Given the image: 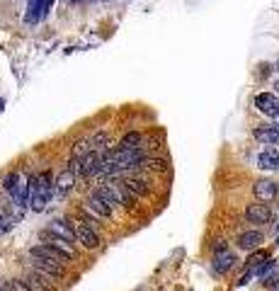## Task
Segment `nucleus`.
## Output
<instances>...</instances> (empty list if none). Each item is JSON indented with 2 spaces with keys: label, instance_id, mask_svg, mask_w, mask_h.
I'll return each mask as SVG.
<instances>
[{
  "label": "nucleus",
  "instance_id": "473e14b6",
  "mask_svg": "<svg viewBox=\"0 0 279 291\" xmlns=\"http://www.w3.org/2000/svg\"><path fill=\"white\" fill-rule=\"evenodd\" d=\"M0 235H2V231H0Z\"/></svg>",
  "mask_w": 279,
  "mask_h": 291
},
{
  "label": "nucleus",
  "instance_id": "2eb2a0df",
  "mask_svg": "<svg viewBox=\"0 0 279 291\" xmlns=\"http://www.w3.org/2000/svg\"><path fill=\"white\" fill-rule=\"evenodd\" d=\"M46 231L51 233V235H58V238H63V240H76V231H73V223L71 221H66V218H56L51 221V226L46 228Z\"/></svg>",
  "mask_w": 279,
  "mask_h": 291
},
{
  "label": "nucleus",
  "instance_id": "412c9836",
  "mask_svg": "<svg viewBox=\"0 0 279 291\" xmlns=\"http://www.w3.org/2000/svg\"><path fill=\"white\" fill-rule=\"evenodd\" d=\"M92 148H90V139H80V141H76L73 146V150H71V158H83L85 153H90Z\"/></svg>",
  "mask_w": 279,
  "mask_h": 291
},
{
  "label": "nucleus",
  "instance_id": "0eeeda50",
  "mask_svg": "<svg viewBox=\"0 0 279 291\" xmlns=\"http://www.w3.org/2000/svg\"><path fill=\"white\" fill-rule=\"evenodd\" d=\"M255 107H257L260 114L277 116L279 114V97L275 92H257V95H255Z\"/></svg>",
  "mask_w": 279,
  "mask_h": 291
},
{
  "label": "nucleus",
  "instance_id": "2f4dec72",
  "mask_svg": "<svg viewBox=\"0 0 279 291\" xmlns=\"http://www.w3.org/2000/svg\"><path fill=\"white\" fill-rule=\"evenodd\" d=\"M277 245H279V238H277Z\"/></svg>",
  "mask_w": 279,
  "mask_h": 291
},
{
  "label": "nucleus",
  "instance_id": "9b49d317",
  "mask_svg": "<svg viewBox=\"0 0 279 291\" xmlns=\"http://www.w3.org/2000/svg\"><path fill=\"white\" fill-rule=\"evenodd\" d=\"M73 187H76V173H71V170L66 168V170H63V173L54 180L56 197H68V194L73 192Z\"/></svg>",
  "mask_w": 279,
  "mask_h": 291
},
{
  "label": "nucleus",
  "instance_id": "f3484780",
  "mask_svg": "<svg viewBox=\"0 0 279 291\" xmlns=\"http://www.w3.org/2000/svg\"><path fill=\"white\" fill-rule=\"evenodd\" d=\"M252 136L265 146H279V126H260L252 131Z\"/></svg>",
  "mask_w": 279,
  "mask_h": 291
},
{
  "label": "nucleus",
  "instance_id": "aec40b11",
  "mask_svg": "<svg viewBox=\"0 0 279 291\" xmlns=\"http://www.w3.org/2000/svg\"><path fill=\"white\" fill-rule=\"evenodd\" d=\"M141 141H143V136H141L139 131H129V134L119 141V148H139Z\"/></svg>",
  "mask_w": 279,
  "mask_h": 291
},
{
  "label": "nucleus",
  "instance_id": "4be33fe9",
  "mask_svg": "<svg viewBox=\"0 0 279 291\" xmlns=\"http://www.w3.org/2000/svg\"><path fill=\"white\" fill-rule=\"evenodd\" d=\"M275 269H277V262H275V260H270V257H267V260H265V262H262V264H260V269H257L255 274L265 279V277H270V274H272Z\"/></svg>",
  "mask_w": 279,
  "mask_h": 291
},
{
  "label": "nucleus",
  "instance_id": "ddd939ff",
  "mask_svg": "<svg viewBox=\"0 0 279 291\" xmlns=\"http://www.w3.org/2000/svg\"><path fill=\"white\" fill-rule=\"evenodd\" d=\"M238 248L240 250H245V253H252V250H257L262 243H265V235L260 231H243L240 235H238Z\"/></svg>",
  "mask_w": 279,
  "mask_h": 291
},
{
  "label": "nucleus",
  "instance_id": "c85d7f7f",
  "mask_svg": "<svg viewBox=\"0 0 279 291\" xmlns=\"http://www.w3.org/2000/svg\"><path fill=\"white\" fill-rule=\"evenodd\" d=\"M73 2H85V0H73Z\"/></svg>",
  "mask_w": 279,
  "mask_h": 291
},
{
  "label": "nucleus",
  "instance_id": "bb28decb",
  "mask_svg": "<svg viewBox=\"0 0 279 291\" xmlns=\"http://www.w3.org/2000/svg\"><path fill=\"white\" fill-rule=\"evenodd\" d=\"M275 87H277V90H279V80H277V83H275Z\"/></svg>",
  "mask_w": 279,
  "mask_h": 291
},
{
  "label": "nucleus",
  "instance_id": "f8f14e48",
  "mask_svg": "<svg viewBox=\"0 0 279 291\" xmlns=\"http://www.w3.org/2000/svg\"><path fill=\"white\" fill-rule=\"evenodd\" d=\"M245 218H248L250 223H267V221L272 218V211H270L267 202H257V204H250V206L245 209Z\"/></svg>",
  "mask_w": 279,
  "mask_h": 291
},
{
  "label": "nucleus",
  "instance_id": "cd10ccee",
  "mask_svg": "<svg viewBox=\"0 0 279 291\" xmlns=\"http://www.w3.org/2000/svg\"><path fill=\"white\" fill-rule=\"evenodd\" d=\"M275 119H277V126H279V114H277V116H275Z\"/></svg>",
  "mask_w": 279,
  "mask_h": 291
},
{
  "label": "nucleus",
  "instance_id": "c756f323",
  "mask_svg": "<svg viewBox=\"0 0 279 291\" xmlns=\"http://www.w3.org/2000/svg\"><path fill=\"white\" fill-rule=\"evenodd\" d=\"M275 68H277V71H279V61H277V66H275Z\"/></svg>",
  "mask_w": 279,
  "mask_h": 291
},
{
  "label": "nucleus",
  "instance_id": "a211bd4d",
  "mask_svg": "<svg viewBox=\"0 0 279 291\" xmlns=\"http://www.w3.org/2000/svg\"><path fill=\"white\" fill-rule=\"evenodd\" d=\"M167 160L163 158H151V155H146L143 160L139 163V170H148V173H167Z\"/></svg>",
  "mask_w": 279,
  "mask_h": 291
},
{
  "label": "nucleus",
  "instance_id": "dca6fc26",
  "mask_svg": "<svg viewBox=\"0 0 279 291\" xmlns=\"http://www.w3.org/2000/svg\"><path fill=\"white\" fill-rule=\"evenodd\" d=\"M236 255L228 250V248H223V250H216V255H214V267H216V272H221V274H226V272H231L233 269V264H236Z\"/></svg>",
  "mask_w": 279,
  "mask_h": 291
},
{
  "label": "nucleus",
  "instance_id": "f257e3e1",
  "mask_svg": "<svg viewBox=\"0 0 279 291\" xmlns=\"http://www.w3.org/2000/svg\"><path fill=\"white\" fill-rule=\"evenodd\" d=\"M102 184L110 189L112 199H114L117 206H121V209H126V211H136V197L124 187V182H121L119 177H117V180H105Z\"/></svg>",
  "mask_w": 279,
  "mask_h": 291
},
{
  "label": "nucleus",
  "instance_id": "7ed1b4c3",
  "mask_svg": "<svg viewBox=\"0 0 279 291\" xmlns=\"http://www.w3.org/2000/svg\"><path fill=\"white\" fill-rule=\"evenodd\" d=\"M80 206H83L85 211H90L92 216H97L100 221H110L112 216H114V206H110V204L105 202L102 197H97L95 192H90Z\"/></svg>",
  "mask_w": 279,
  "mask_h": 291
},
{
  "label": "nucleus",
  "instance_id": "f03ea898",
  "mask_svg": "<svg viewBox=\"0 0 279 291\" xmlns=\"http://www.w3.org/2000/svg\"><path fill=\"white\" fill-rule=\"evenodd\" d=\"M27 267H34L44 274H49L51 279H63L66 277V264L63 262H56V260H46V257H37V255H29V262Z\"/></svg>",
  "mask_w": 279,
  "mask_h": 291
},
{
  "label": "nucleus",
  "instance_id": "6e6552de",
  "mask_svg": "<svg viewBox=\"0 0 279 291\" xmlns=\"http://www.w3.org/2000/svg\"><path fill=\"white\" fill-rule=\"evenodd\" d=\"M252 194H255L257 202H272L279 194V184L272 182V180H257L252 184Z\"/></svg>",
  "mask_w": 279,
  "mask_h": 291
},
{
  "label": "nucleus",
  "instance_id": "9d476101",
  "mask_svg": "<svg viewBox=\"0 0 279 291\" xmlns=\"http://www.w3.org/2000/svg\"><path fill=\"white\" fill-rule=\"evenodd\" d=\"M124 187L136 197V199H141V197H148L151 194V184H148V180H143V177H139V175H126L124 180Z\"/></svg>",
  "mask_w": 279,
  "mask_h": 291
},
{
  "label": "nucleus",
  "instance_id": "39448f33",
  "mask_svg": "<svg viewBox=\"0 0 279 291\" xmlns=\"http://www.w3.org/2000/svg\"><path fill=\"white\" fill-rule=\"evenodd\" d=\"M41 238L46 240V245H51L56 253L63 257L66 262H73V260H78V253H76V248H73V243L71 240H63V238H58V235H51L49 231H44L41 233Z\"/></svg>",
  "mask_w": 279,
  "mask_h": 291
},
{
  "label": "nucleus",
  "instance_id": "6ab92c4d",
  "mask_svg": "<svg viewBox=\"0 0 279 291\" xmlns=\"http://www.w3.org/2000/svg\"><path fill=\"white\" fill-rule=\"evenodd\" d=\"M107 146H110V131H97V134L90 136V148H92V150L102 153Z\"/></svg>",
  "mask_w": 279,
  "mask_h": 291
},
{
  "label": "nucleus",
  "instance_id": "7c9ffc66",
  "mask_svg": "<svg viewBox=\"0 0 279 291\" xmlns=\"http://www.w3.org/2000/svg\"><path fill=\"white\" fill-rule=\"evenodd\" d=\"M0 291H7V289H2V287H0Z\"/></svg>",
  "mask_w": 279,
  "mask_h": 291
},
{
  "label": "nucleus",
  "instance_id": "a878e982",
  "mask_svg": "<svg viewBox=\"0 0 279 291\" xmlns=\"http://www.w3.org/2000/svg\"><path fill=\"white\" fill-rule=\"evenodd\" d=\"M260 68H262V75H270V73H272V68H275V66H270V63H262V66H260Z\"/></svg>",
  "mask_w": 279,
  "mask_h": 291
},
{
  "label": "nucleus",
  "instance_id": "20e7f679",
  "mask_svg": "<svg viewBox=\"0 0 279 291\" xmlns=\"http://www.w3.org/2000/svg\"><path fill=\"white\" fill-rule=\"evenodd\" d=\"M73 231H76V240L83 245L85 250H100L102 240H100V235H97L95 228H90L83 221H76V223H73Z\"/></svg>",
  "mask_w": 279,
  "mask_h": 291
},
{
  "label": "nucleus",
  "instance_id": "4468645a",
  "mask_svg": "<svg viewBox=\"0 0 279 291\" xmlns=\"http://www.w3.org/2000/svg\"><path fill=\"white\" fill-rule=\"evenodd\" d=\"M257 168L260 170H279V153L275 146H267L257 155Z\"/></svg>",
  "mask_w": 279,
  "mask_h": 291
},
{
  "label": "nucleus",
  "instance_id": "393cba45",
  "mask_svg": "<svg viewBox=\"0 0 279 291\" xmlns=\"http://www.w3.org/2000/svg\"><path fill=\"white\" fill-rule=\"evenodd\" d=\"M252 274H255V272H248V274H243V277L238 279V287H245V284H248V282L252 279Z\"/></svg>",
  "mask_w": 279,
  "mask_h": 291
},
{
  "label": "nucleus",
  "instance_id": "1a4fd4ad",
  "mask_svg": "<svg viewBox=\"0 0 279 291\" xmlns=\"http://www.w3.org/2000/svg\"><path fill=\"white\" fill-rule=\"evenodd\" d=\"M100 173V153L97 150H90L80 158V165H78V177H95Z\"/></svg>",
  "mask_w": 279,
  "mask_h": 291
},
{
  "label": "nucleus",
  "instance_id": "5701e85b",
  "mask_svg": "<svg viewBox=\"0 0 279 291\" xmlns=\"http://www.w3.org/2000/svg\"><path fill=\"white\" fill-rule=\"evenodd\" d=\"M267 257H270V255H267V250H260V248H257V250H252V257L248 260V264H250V267H255V264L265 262Z\"/></svg>",
  "mask_w": 279,
  "mask_h": 291
},
{
  "label": "nucleus",
  "instance_id": "423d86ee",
  "mask_svg": "<svg viewBox=\"0 0 279 291\" xmlns=\"http://www.w3.org/2000/svg\"><path fill=\"white\" fill-rule=\"evenodd\" d=\"M25 282L29 284L32 291H56V279H51L49 274L34 269V267H27V274H25Z\"/></svg>",
  "mask_w": 279,
  "mask_h": 291
},
{
  "label": "nucleus",
  "instance_id": "b1692460",
  "mask_svg": "<svg viewBox=\"0 0 279 291\" xmlns=\"http://www.w3.org/2000/svg\"><path fill=\"white\" fill-rule=\"evenodd\" d=\"M10 291H32L25 279H10Z\"/></svg>",
  "mask_w": 279,
  "mask_h": 291
}]
</instances>
